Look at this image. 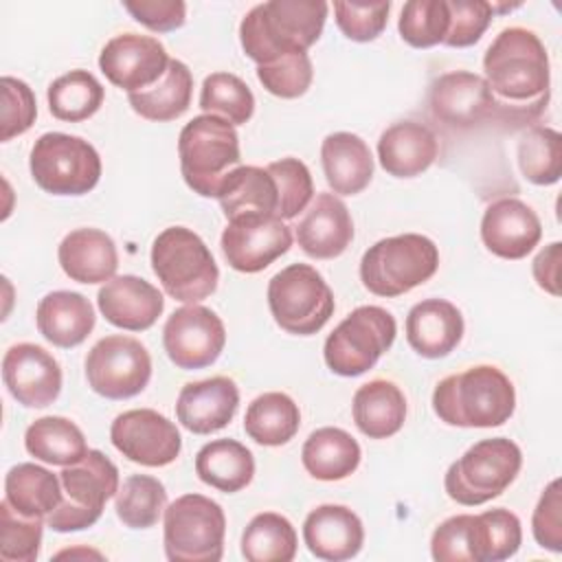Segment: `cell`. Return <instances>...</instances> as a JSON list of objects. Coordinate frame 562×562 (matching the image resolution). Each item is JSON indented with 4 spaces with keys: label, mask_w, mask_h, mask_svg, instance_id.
I'll return each instance as SVG.
<instances>
[{
    "label": "cell",
    "mask_w": 562,
    "mask_h": 562,
    "mask_svg": "<svg viewBox=\"0 0 562 562\" xmlns=\"http://www.w3.org/2000/svg\"><path fill=\"white\" fill-rule=\"evenodd\" d=\"M167 507L165 485L149 474H132L119 485L114 509L119 520L130 529L154 527Z\"/></svg>",
    "instance_id": "42"
},
{
    "label": "cell",
    "mask_w": 562,
    "mask_h": 562,
    "mask_svg": "<svg viewBox=\"0 0 562 562\" xmlns=\"http://www.w3.org/2000/svg\"><path fill=\"white\" fill-rule=\"evenodd\" d=\"M540 237V217L518 198H501L483 213L481 239L485 248L501 259L527 257L538 246Z\"/></svg>",
    "instance_id": "20"
},
{
    "label": "cell",
    "mask_w": 562,
    "mask_h": 562,
    "mask_svg": "<svg viewBox=\"0 0 562 562\" xmlns=\"http://www.w3.org/2000/svg\"><path fill=\"white\" fill-rule=\"evenodd\" d=\"M151 270L165 292L182 303L211 296L220 281L209 246L187 226H169L158 233L151 244Z\"/></svg>",
    "instance_id": "5"
},
{
    "label": "cell",
    "mask_w": 562,
    "mask_h": 562,
    "mask_svg": "<svg viewBox=\"0 0 562 562\" xmlns=\"http://www.w3.org/2000/svg\"><path fill=\"white\" fill-rule=\"evenodd\" d=\"M470 562H501L520 549L522 527L514 512L494 507L481 514H468Z\"/></svg>",
    "instance_id": "32"
},
{
    "label": "cell",
    "mask_w": 562,
    "mask_h": 562,
    "mask_svg": "<svg viewBox=\"0 0 562 562\" xmlns=\"http://www.w3.org/2000/svg\"><path fill=\"white\" fill-rule=\"evenodd\" d=\"M321 162L325 180L336 195H356L373 178L371 149L351 132L327 134L321 145Z\"/></svg>",
    "instance_id": "29"
},
{
    "label": "cell",
    "mask_w": 562,
    "mask_h": 562,
    "mask_svg": "<svg viewBox=\"0 0 562 562\" xmlns=\"http://www.w3.org/2000/svg\"><path fill=\"white\" fill-rule=\"evenodd\" d=\"M450 29L448 0H411L402 7L397 31L413 48L443 44Z\"/></svg>",
    "instance_id": "44"
},
{
    "label": "cell",
    "mask_w": 562,
    "mask_h": 562,
    "mask_svg": "<svg viewBox=\"0 0 562 562\" xmlns=\"http://www.w3.org/2000/svg\"><path fill=\"white\" fill-rule=\"evenodd\" d=\"M59 479L64 501L46 516V525L59 533L92 527L119 492V468L101 450H88L81 461L66 465Z\"/></svg>",
    "instance_id": "9"
},
{
    "label": "cell",
    "mask_w": 562,
    "mask_h": 562,
    "mask_svg": "<svg viewBox=\"0 0 562 562\" xmlns=\"http://www.w3.org/2000/svg\"><path fill=\"white\" fill-rule=\"evenodd\" d=\"M351 413L362 435L369 439H386L404 426L406 397L391 380H369L353 393Z\"/></svg>",
    "instance_id": "31"
},
{
    "label": "cell",
    "mask_w": 562,
    "mask_h": 562,
    "mask_svg": "<svg viewBox=\"0 0 562 562\" xmlns=\"http://www.w3.org/2000/svg\"><path fill=\"white\" fill-rule=\"evenodd\" d=\"M531 533L536 542L553 553L562 551V492L560 479H553L544 492L531 516Z\"/></svg>",
    "instance_id": "51"
},
{
    "label": "cell",
    "mask_w": 562,
    "mask_h": 562,
    "mask_svg": "<svg viewBox=\"0 0 562 562\" xmlns=\"http://www.w3.org/2000/svg\"><path fill=\"white\" fill-rule=\"evenodd\" d=\"M518 169L531 184L549 187L562 176V136L547 125H531L518 140Z\"/></svg>",
    "instance_id": "41"
},
{
    "label": "cell",
    "mask_w": 562,
    "mask_h": 562,
    "mask_svg": "<svg viewBox=\"0 0 562 562\" xmlns=\"http://www.w3.org/2000/svg\"><path fill=\"white\" fill-rule=\"evenodd\" d=\"M226 516L202 494H182L165 507V555L169 562H217L224 553Z\"/></svg>",
    "instance_id": "10"
},
{
    "label": "cell",
    "mask_w": 562,
    "mask_h": 562,
    "mask_svg": "<svg viewBox=\"0 0 562 562\" xmlns=\"http://www.w3.org/2000/svg\"><path fill=\"white\" fill-rule=\"evenodd\" d=\"M97 305L108 323L127 331L149 329L165 310V299L156 285L136 277L119 274L105 281L97 294Z\"/></svg>",
    "instance_id": "22"
},
{
    "label": "cell",
    "mask_w": 562,
    "mask_h": 562,
    "mask_svg": "<svg viewBox=\"0 0 562 562\" xmlns=\"http://www.w3.org/2000/svg\"><path fill=\"white\" fill-rule=\"evenodd\" d=\"M391 2H334L336 24L353 42L375 40L389 22Z\"/></svg>",
    "instance_id": "48"
},
{
    "label": "cell",
    "mask_w": 562,
    "mask_h": 562,
    "mask_svg": "<svg viewBox=\"0 0 562 562\" xmlns=\"http://www.w3.org/2000/svg\"><path fill=\"white\" fill-rule=\"evenodd\" d=\"M329 4L323 0H268L252 7L239 24L244 53L257 66L307 53L318 42Z\"/></svg>",
    "instance_id": "2"
},
{
    "label": "cell",
    "mask_w": 562,
    "mask_h": 562,
    "mask_svg": "<svg viewBox=\"0 0 562 562\" xmlns=\"http://www.w3.org/2000/svg\"><path fill=\"white\" fill-rule=\"evenodd\" d=\"M439 268L435 241L419 233L375 241L360 259L362 285L375 296H400L426 283Z\"/></svg>",
    "instance_id": "6"
},
{
    "label": "cell",
    "mask_w": 562,
    "mask_h": 562,
    "mask_svg": "<svg viewBox=\"0 0 562 562\" xmlns=\"http://www.w3.org/2000/svg\"><path fill=\"white\" fill-rule=\"evenodd\" d=\"M200 108L204 114L226 119L231 125H244L255 112L252 90L233 72H211L202 81Z\"/></svg>",
    "instance_id": "43"
},
{
    "label": "cell",
    "mask_w": 562,
    "mask_h": 562,
    "mask_svg": "<svg viewBox=\"0 0 562 562\" xmlns=\"http://www.w3.org/2000/svg\"><path fill=\"white\" fill-rule=\"evenodd\" d=\"M193 94V77L184 61L171 59L165 75L149 88L130 92L127 101L132 110L156 123H167L173 119H180L189 105Z\"/></svg>",
    "instance_id": "35"
},
{
    "label": "cell",
    "mask_w": 562,
    "mask_h": 562,
    "mask_svg": "<svg viewBox=\"0 0 562 562\" xmlns=\"http://www.w3.org/2000/svg\"><path fill=\"white\" fill-rule=\"evenodd\" d=\"M178 156L187 187L202 198H217L224 178L241 160L237 130L215 114L193 116L178 136Z\"/></svg>",
    "instance_id": "4"
},
{
    "label": "cell",
    "mask_w": 562,
    "mask_h": 562,
    "mask_svg": "<svg viewBox=\"0 0 562 562\" xmlns=\"http://www.w3.org/2000/svg\"><path fill=\"white\" fill-rule=\"evenodd\" d=\"M149 378L151 356L147 347L132 336H105L86 356V380L101 397H134L149 384Z\"/></svg>",
    "instance_id": "13"
},
{
    "label": "cell",
    "mask_w": 562,
    "mask_h": 562,
    "mask_svg": "<svg viewBox=\"0 0 562 562\" xmlns=\"http://www.w3.org/2000/svg\"><path fill=\"white\" fill-rule=\"evenodd\" d=\"M450 29L443 40L446 46L465 48L481 40L492 22V4L485 0H448Z\"/></svg>",
    "instance_id": "49"
},
{
    "label": "cell",
    "mask_w": 562,
    "mask_h": 562,
    "mask_svg": "<svg viewBox=\"0 0 562 562\" xmlns=\"http://www.w3.org/2000/svg\"><path fill=\"white\" fill-rule=\"evenodd\" d=\"M239 406V389L226 375L189 382L176 400L178 422L193 435H211L231 424Z\"/></svg>",
    "instance_id": "21"
},
{
    "label": "cell",
    "mask_w": 562,
    "mask_h": 562,
    "mask_svg": "<svg viewBox=\"0 0 562 562\" xmlns=\"http://www.w3.org/2000/svg\"><path fill=\"white\" fill-rule=\"evenodd\" d=\"M397 325L380 305H360L347 314L327 336L325 364L342 378H356L375 367L395 340Z\"/></svg>",
    "instance_id": "11"
},
{
    "label": "cell",
    "mask_w": 562,
    "mask_h": 562,
    "mask_svg": "<svg viewBox=\"0 0 562 562\" xmlns=\"http://www.w3.org/2000/svg\"><path fill=\"white\" fill-rule=\"evenodd\" d=\"M112 446L132 463L162 468L178 459L182 437L173 422L154 408H132L110 426Z\"/></svg>",
    "instance_id": "15"
},
{
    "label": "cell",
    "mask_w": 562,
    "mask_h": 562,
    "mask_svg": "<svg viewBox=\"0 0 562 562\" xmlns=\"http://www.w3.org/2000/svg\"><path fill=\"white\" fill-rule=\"evenodd\" d=\"M432 408L448 426H503L514 415L516 391L498 367L476 364L446 375L432 391Z\"/></svg>",
    "instance_id": "3"
},
{
    "label": "cell",
    "mask_w": 562,
    "mask_h": 562,
    "mask_svg": "<svg viewBox=\"0 0 562 562\" xmlns=\"http://www.w3.org/2000/svg\"><path fill=\"white\" fill-rule=\"evenodd\" d=\"M42 520L18 514L4 498L0 503V558L4 562H35L42 544Z\"/></svg>",
    "instance_id": "45"
},
{
    "label": "cell",
    "mask_w": 562,
    "mask_h": 562,
    "mask_svg": "<svg viewBox=\"0 0 562 562\" xmlns=\"http://www.w3.org/2000/svg\"><path fill=\"white\" fill-rule=\"evenodd\" d=\"M220 246L233 270L255 274L290 250L292 231L279 217L241 215L226 224Z\"/></svg>",
    "instance_id": "17"
},
{
    "label": "cell",
    "mask_w": 562,
    "mask_h": 562,
    "mask_svg": "<svg viewBox=\"0 0 562 562\" xmlns=\"http://www.w3.org/2000/svg\"><path fill=\"white\" fill-rule=\"evenodd\" d=\"M301 426V411L296 402L279 391L255 397L244 415L246 435L259 446H283Z\"/></svg>",
    "instance_id": "38"
},
{
    "label": "cell",
    "mask_w": 562,
    "mask_h": 562,
    "mask_svg": "<svg viewBox=\"0 0 562 562\" xmlns=\"http://www.w3.org/2000/svg\"><path fill=\"white\" fill-rule=\"evenodd\" d=\"M46 97H48V110L55 119L79 123L97 114V110L103 105L105 90L92 72L77 68L57 77L48 86Z\"/></svg>",
    "instance_id": "40"
},
{
    "label": "cell",
    "mask_w": 562,
    "mask_h": 562,
    "mask_svg": "<svg viewBox=\"0 0 562 562\" xmlns=\"http://www.w3.org/2000/svg\"><path fill=\"white\" fill-rule=\"evenodd\" d=\"M463 338V316L446 299H424L406 316V340L422 358H446Z\"/></svg>",
    "instance_id": "25"
},
{
    "label": "cell",
    "mask_w": 562,
    "mask_h": 562,
    "mask_svg": "<svg viewBox=\"0 0 562 562\" xmlns=\"http://www.w3.org/2000/svg\"><path fill=\"white\" fill-rule=\"evenodd\" d=\"M560 252H562V244L553 241L536 255L531 266L536 283L551 296H560Z\"/></svg>",
    "instance_id": "53"
},
{
    "label": "cell",
    "mask_w": 562,
    "mask_h": 562,
    "mask_svg": "<svg viewBox=\"0 0 562 562\" xmlns=\"http://www.w3.org/2000/svg\"><path fill=\"white\" fill-rule=\"evenodd\" d=\"M40 334L55 347L70 349L81 345L94 329L97 316L92 303L70 290H55L40 299L35 310Z\"/></svg>",
    "instance_id": "28"
},
{
    "label": "cell",
    "mask_w": 562,
    "mask_h": 562,
    "mask_svg": "<svg viewBox=\"0 0 562 562\" xmlns=\"http://www.w3.org/2000/svg\"><path fill=\"white\" fill-rule=\"evenodd\" d=\"M430 114L454 130H468L490 119L503 121V110L485 77L470 70L439 75L428 92Z\"/></svg>",
    "instance_id": "16"
},
{
    "label": "cell",
    "mask_w": 562,
    "mask_h": 562,
    "mask_svg": "<svg viewBox=\"0 0 562 562\" xmlns=\"http://www.w3.org/2000/svg\"><path fill=\"white\" fill-rule=\"evenodd\" d=\"M257 79L274 97H281V99L303 97L314 79L312 59L307 53L281 57L272 64L257 66Z\"/></svg>",
    "instance_id": "47"
},
{
    "label": "cell",
    "mask_w": 562,
    "mask_h": 562,
    "mask_svg": "<svg viewBox=\"0 0 562 562\" xmlns=\"http://www.w3.org/2000/svg\"><path fill=\"white\" fill-rule=\"evenodd\" d=\"M268 307L274 323L296 336L321 331L334 314V292L310 263H290L268 283Z\"/></svg>",
    "instance_id": "8"
},
{
    "label": "cell",
    "mask_w": 562,
    "mask_h": 562,
    "mask_svg": "<svg viewBox=\"0 0 562 562\" xmlns=\"http://www.w3.org/2000/svg\"><path fill=\"white\" fill-rule=\"evenodd\" d=\"M220 206L226 220L241 215L279 217V191L268 169L255 165H239L224 178L217 191Z\"/></svg>",
    "instance_id": "30"
},
{
    "label": "cell",
    "mask_w": 562,
    "mask_h": 562,
    "mask_svg": "<svg viewBox=\"0 0 562 562\" xmlns=\"http://www.w3.org/2000/svg\"><path fill=\"white\" fill-rule=\"evenodd\" d=\"M4 498L29 518H46L64 501L61 479L37 463H18L4 476Z\"/></svg>",
    "instance_id": "36"
},
{
    "label": "cell",
    "mask_w": 562,
    "mask_h": 562,
    "mask_svg": "<svg viewBox=\"0 0 562 562\" xmlns=\"http://www.w3.org/2000/svg\"><path fill=\"white\" fill-rule=\"evenodd\" d=\"M279 191V220H292L312 202L314 182L307 165L299 158H281L266 167Z\"/></svg>",
    "instance_id": "46"
},
{
    "label": "cell",
    "mask_w": 562,
    "mask_h": 562,
    "mask_svg": "<svg viewBox=\"0 0 562 562\" xmlns=\"http://www.w3.org/2000/svg\"><path fill=\"white\" fill-rule=\"evenodd\" d=\"M439 154L435 132L417 121H400L386 127L378 140V160L393 178H415Z\"/></svg>",
    "instance_id": "26"
},
{
    "label": "cell",
    "mask_w": 562,
    "mask_h": 562,
    "mask_svg": "<svg viewBox=\"0 0 562 562\" xmlns=\"http://www.w3.org/2000/svg\"><path fill=\"white\" fill-rule=\"evenodd\" d=\"M303 540L312 555L327 562L351 560L364 542V527L356 512L345 505H318L303 522Z\"/></svg>",
    "instance_id": "24"
},
{
    "label": "cell",
    "mask_w": 562,
    "mask_h": 562,
    "mask_svg": "<svg viewBox=\"0 0 562 562\" xmlns=\"http://www.w3.org/2000/svg\"><path fill=\"white\" fill-rule=\"evenodd\" d=\"M57 259L66 277L77 283H105L119 268V252L114 239L101 228H75L59 248Z\"/></svg>",
    "instance_id": "27"
},
{
    "label": "cell",
    "mask_w": 562,
    "mask_h": 562,
    "mask_svg": "<svg viewBox=\"0 0 562 562\" xmlns=\"http://www.w3.org/2000/svg\"><path fill=\"white\" fill-rule=\"evenodd\" d=\"M24 448L37 461L50 465H72L88 452L81 428L59 415L35 419L24 432Z\"/></svg>",
    "instance_id": "37"
},
{
    "label": "cell",
    "mask_w": 562,
    "mask_h": 562,
    "mask_svg": "<svg viewBox=\"0 0 562 562\" xmlns=\"http://www.w3.org/2000/svg\"><path fill=\"white\" fill-rule=\"evenodd\" d=\"M353 239V220L336 193H318L296 226V241L312 259H334Z\"/></svg>",
    "instance_id": "23"
},
{
    "label": "cell",
    "mask_w": 562,
    "mask_h": 562,
    "mask_svg": "<svg viewBox=\"0 0 562 562\" xmlns=\"http://www.w3.org/2000/svg\"><path fill=\"white\" fill-rule=\"evenodd\" d=\"M2 380L18 404L44 408L59 397L61 367L44 347L18 342L2 358Z\"/></svg>",
    "instance_id": "19"
},
{
    "label": "cell",
    "mask_w": 562,
    "mask_h": 562,
    "mask_svg": "<svg viewBox=\"0 0 562 562\" xmlns=\"http://www.w3.org/2000/svg\"><path fill=\"white\" fill-rule=\"evenodd\" d=\"M226 345L222 318L198 303L178 307L162 327V347L169 360L184 371L213 364Z\"/></svg>",
    "instance_id": "14"
},
{
    "label": "cell",
    "mask_w": 562,
    "mask_h": 562,
    "mask_svg": "<svg viewBox=\"0 0 562 562\" xmlns=\"http://www.w3.org/2000/svg\"><path fill=\"white\" fill-rule=\"evenodd\" d=\"M360 446L342 428L325 426L314 430L301 450L303 468L318 481H340L360 465Z\"/></svg>",
    "instance_id": "33"
},
{
    "label": "cell",
    "mask_w": 562,
    "mask_h": 562,
    "mask_svg": "<svg viewBox=\"0 0 562 562\" xmlns=\"http://www.w3.org/2000/svg\"><path fill=\"white\" fill-rule=\"evenodd\" d=\"M520 465L518 443L507 437L481 439L450 463L443 487L459 505L476 507L501 496L518 476Z\"/></svg>",
    "instance_id": "7"
},
{
    "label": "cell",
    "mask_w": 562,
    "mask_h": 562,
    "mask_svg": "<svg viewBox=\"0 0 562 562\" xmlns=\"http://www.w3.org/2000/svg\"><path fill=\"white\" fill-rule=\"evenodd\" d=\"M123 7L136 22L156 33L176 31L187 20V4L182 0H138L125 2Z\"/></svg>",
    "instance_id": "52"
},
{
    "label": "cell",
    "mask_w": 562,
    "mask_h": 562,
    "mask_svg": "<svg viewBox=\"0 0 562 562\" xmlns=\"http://www.w3.org/2000/svg\"><path fill=\"white\" fill-rule=\"evenodd\" d=\"M35 184L53 195H83L101 178V158L81 136L64 132L42 134L29 156Z\"/></svg>",
    "instance_id": "12"
},
{
    "label": "cell",
    "mask_w": 562,
    "mask_h": 562,
    "mask_svg": "<svg viewBox=\"0 0 562 562\" xmlns=\"http://www.w3.org/2000/svg\"><path fill=\"white\" fill-rule=\"evenodd\" d=\"M169 61L158 37L138 33L114 35L99 55L101 72L127 94L154 86L165 75Z\"/></svg>",
    "instance_id": "18"
},
{
    "label": "cell",
    "mask_w": 562,
    "mask_h": 562,
    "mask_svg": "<svg viewBox=\"0 0 562 562\" xmlns=\"http://www.w3.org/2000/svg\"><path fill=\"white\" fill-rule=\"evenodd\" d=\"M485 81L501 103L503 121L531 123L549 103V55L542 40L525 29H503L483 55Z\"/></svg>",
    "instance_id": "1"
},
{
    "label": "cell",
    "mask_w": 562,
    "mask_h": 562,
    "mask_svg": "<svg viewBox=\"0 0 562 562\" xmlns=\"http://www.w3.org/2000/svg\"><path fill=\"white\" fill-rule=\"evenodd\" d=\"M296 547L292 522L277 512L252 516L241 533V555L248 562H290L296 555Z\"/></svg>",
    "instance_id": "39"
},
{
    "label": "cell",
    "mask_w": 562,
    "mask_h": 562,
    "mask_svg": "<svg viewBox=\"0 0 562 562\" xmlns=\"http://www.w3.org/2000/svg\"><path fill=\"white\" fill-rule=\"evenodd\" d=\"M195 474L202 483L235 494L252 481L255 459L252 452L235 439H213L198 450Z\"/></svg>",
    "instance_id": "34"
},
{
    "label": "cell",
    "mask_w": 562,
    "mask_h": 562,
    "mask_svg": "<svg viewBox=\"0 0 562 562\" xmlns=\"http://www.w3.org/2000/svg\"><path fill=\"white\" fill-rule=\"evenodd\" d=\"M2 88V132L0 140H11L13 136L24 134L37 116V105H35V94L24 83L22 79L15 77H2L0 79Z\"/></svg>",
    "instance_id": "50"
}]
</instances>
